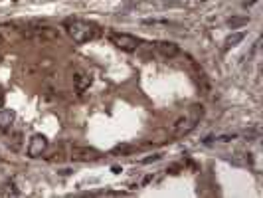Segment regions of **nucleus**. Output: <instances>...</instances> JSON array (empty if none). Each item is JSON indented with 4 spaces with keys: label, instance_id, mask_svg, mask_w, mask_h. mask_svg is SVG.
I'll list each match as a JSON object with an SVG mask.
<instances>
[{
    "label": "nucleus",
    "instance_id": "obj_10",
    "mask_svg": "<svg viewBox=\"0 0 263 198\" xmlns=\"http://www.w3.org/2000/svg\"><path fill=\"white\" fill-rule=\"evenodd\" d=\"M160 158V155H153V157H148V158H145L143 163H153V160H158Z\"/></svg>",
    "mask_w": 263,
    "mask_h": 198
},
{
    "label": "nucleus",
    "instance_id": "obj_3",
    "mask_svg": "<svg viewBox=\"0 0 263 198\" xmlns=\"http://www.w3.org/2000/svg\"><path fill=\"white\" fill-rule=\"evenodd\" d=\"M109 42L115 48L123 50V52H135L141 46V40L135 38L133 34H127V32H111L109 34Z\"/></svg>",
    "mask_w": 263,
    "mask_h": 198
},
{
    "label": "nucleus",
    "instance_id": "obj_4",
    "mask_svg": "<svg viewBox=\"0 0 263 198\" xmlns=\"http://www.w3.org/2000/svg\"><path fill=\"white\" fill-rule=\"evenodd\" d=\"M46 151H48V137L42 135V133L32 135V139H30V143H28V157L38 158V157H42Z\"/></svg>",
    "mask_w": 263,
    "mask_h": 198
},
{
    "label": "nucleus",
    "instance_id": "obj_8",
    "mask_svg": "<svg viewBox=\"0 0 263 198\" xmlns=\"http://www.w3.org/2000/svg\"><path fill=\"white\" fill-rule=\"evenodd\" d=\"M14 119H16V113H14L12 109H0V131H10L14 125Z\"/></svg>",
    "mask_w": 263,
    "mask_h": 198
},
{
    "label": "nucleus",
    "instance_id": "obj_9",
    "mask_svg": "<svg viewBox=\"0 0 263 198\" xmlns=\"http://www.w3.org/2000/svg\"><path fill=\"white\" fill-rule=\"evenodd\" d=\"M243 36H246L243 32H237V34H232L230 38L226 40V46H228V48H232V46H237V42H241V40H243Z\"/></svg>",
    "mask_w": 263,
    "mask_h": 198
},
{
    "label": "nucleus",
    "instance_id": "obj_5",
    "mask_svg": "<svg viewBox=\"0 0 263 198\" xmlns=\"http://www.w3.org/2000/svg\"><path fill=\"white\" fill-rule=\"evenodd\" d=\"M71 158L73 160H97L101 158V153L97 149H91V147H73L71 149Z\"/></svg>",
    "mask_w": 263,
    "mask_h": 198
},
{
    "label": "nucleus",
    "instance_id": "obj_6",
    "mask_svg": "<svg viewBox=\"0 0 263 198\" xmlns=\"http://www.w3.org/2000/svg\"><path fill=\"white\" fill-rule=\"evenodd\" d=\"M155 48H157V52L160 53V56H164V58H174V56L180 53L178 44L166 42V40H158V42H155Z\"/></svg>",
    "mask_w": 263,
    "mask_h": 198
},
{
    "label": "nucleus",
    "instance_id": "obj_1",
    "mask_svg": "<svg viewBox=\"0 0 263 198\" xmlns=\"http://www.w3.org/2000/svg\"><path fill=\"white\" fill-rule=\"evenodd\" d=\"M66 30L69 34V38L73 40L76 44H85V42H91V40L101 36L99 26H95L93 22H87V20H81V18L66 20Z\"/></svg>",
    "mask_w": 263,
    "mask_h": 198
},
{
    "label": "nucleus",
    "instance_id": "obj_7",
    "mask_svg": "<svg viewBox=\"0 0 263 198\" xmlns=\"http://www.w3.org/2000/svg\"><path fill=\"white\" fill-rule=\"evenodd\" d=\"M91 76L87 74V71H78L76 76H73V85H76V92L78 93H83L85 89H89V85H91Z\"/></svg>",
    "mask_w": 263,
    "mask_h": 198
},
{
    "label": "nucleus",
    "instance_id": "obj_2",
    "mask_svg": "<svg viewBox=\"0 0 263 198\" xmlns=\"http://www.w3.org/2000/svg\"><path fill=\"white\" fill-rule=\"evenodd\" d=\"M202 115H204V107L192 105L184 115H180V117L172 123V135L174 137H184L190 131H194L196 125L200 123V119H202Z\"/></svg>",
    "mask_w": 263,
    "mask_h": 198
},
{
    "label": "nucleus",
    "instance_id": "obj_11",
    "mask_svg": "<svg viewBox=\"0 0 263 198\" xmlns=\"http://www.w3.org/2000/svg\"><path fill=\"white\" fill-rule=\"evenodd\" d=\"M4 107V92H2V87H0V109Z\"/></svg>",
    "mask_w": 263,
    "mask_h": 198
}]
</instances>
